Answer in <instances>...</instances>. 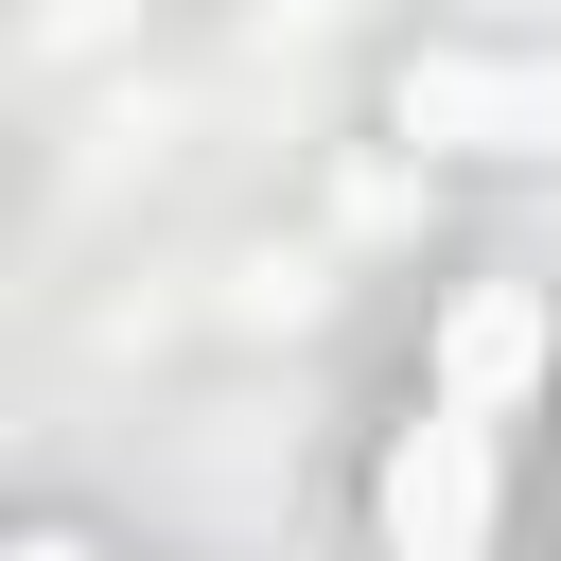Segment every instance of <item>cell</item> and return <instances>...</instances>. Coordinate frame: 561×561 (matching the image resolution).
<instances>
[{
	"label": "cell",
	"instance_id": "6da1fadb",
	"mask_svg": "<svg viewBox=\"0 0 561 561\" xmlns=\"http://www.w3.org/2000/svg\"><path fill=\"white\" fill-rule=\"evenodd\" d=\"M386 123L438 140V158H543L561 140V53H403Z\"/></svg>",
	"mask_w": 561,
	"mask_h": 561
},
{
	"label": "cell",
	"instance_id": "7a4b0ae2",
	"mask_svg": "<svg viewBox=\"0 0 561 561\" xmlns=\"http://www.w3.org/2000/svg\"><path fill=\"white\" fill-rule=\"evenodd\" d=\"M491 491H508V473H491V421H473V403H421V421L386 438V491H368V508H386L403 561H491Z\"/></svg>",
	"mask_w": 561,
	"mask_h": 561
},
{
	"label": "cell",
	"instance_id": "3957f363",
	"mask_svg": "<svg viewBox=\"0 0 561 561\" xmlns=\"http://www.w3.org/2000/svg\"><path fill=\"white\" fill-rule=\"evenodd\" d=\"M526 386H543V298H526V280H473V298L438 316V403L508 421Z\"/></svg>",
	"mask_w": 561,
	"mask_h": 561
},
{
	"label": "cell",
	"instance_id": "277c9868",
	"mask_svg": "<svg viewBox=\"0 0 561 561\" xmlns=\"http://www.w3.org/2000/svg\"><path fill=\"white\" fill-rule=\"evenodd\" d=\"M18 561H88V543H70V526H35V543H18Z\"/></svg>",
	"mask_w": 561,
	"mask_h": 561
}]
</instances>
